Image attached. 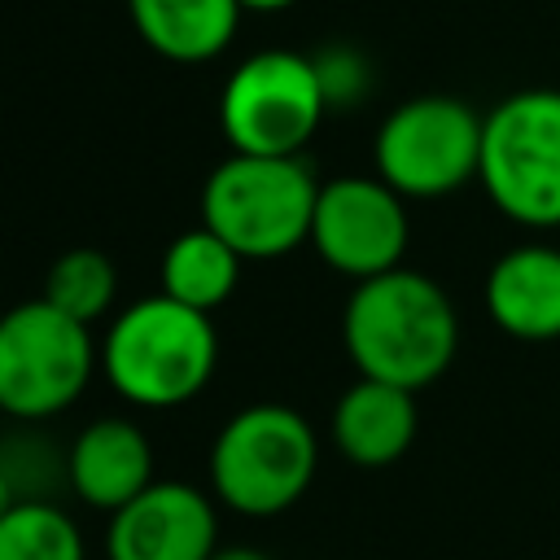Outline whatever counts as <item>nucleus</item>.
I'll use <instances>...</instances> for the list:
<instances>
[{"mask_svg": "<svg viewBox=\"0 0 560 560\" xmlns=\"http://www.w3.org/2000/svg\"><path fill=\"white\" fill-rule=\"evenodd\" d=\"M341 341L359 376L424 389L455 363L459 315L433 276L394 267L354 280V293L341 311Z\"/></svg>", "mask_w": 560, "mask_h": 560, "instance_id": "f257e3e1", "label": "nucleus"}, {"mask_svg": "<svg viewBox=\"0 0 560 560\" xmlns=\"http://www.w3.org/2000/svg\"><path fill=\"white\" fill-rule=\"evenodd\" d=\"M101 368L118 398L144 411L192 402L219 368L214 319L171 293H149L122 306L101 341Z\"/></svg>", "mask_w": 560, "mask_h": 560, "instance_id": "f03ea898", "label": "nucleus"}, {"mask_svg": "<svg viewBox=\"0 0 560 560\" xmlns=\"http://www.w3.org/2000/svg\"><path fill=\"white\" fill-rule=\"evenodd\" d=\"M319 472L311 420L284 402H249L223 420L210 446V490L249 521L289 512Z\"/></svg>", "mask_w": 560, "mask_h": 560, "instance_id": "7ed1b4c3", "label": "nucleus"}, {"mask_svg": "<svg viewBox=\"0 0 560 560\" xmlns=\"http://www.w3.org/2000/svg\"><path fill=\"white\" fill-rule=\"evenodd\" d=\"M319 179L302 153H232L201 184V223L214 228L245 262L284 258L311 241Z\"/></svg>", "mask_w": 560, "mask_h": 560, "instance_id": "20e7f679", "label": "nucleus"}, {"mask_svg": "<svg viewBox=\"0 0 560 560\" xmlns=\"http://www.w3.org/2000/svg\"><path fill=\"white\" fill-rule=\"evenodd\" d=\"M477 184L521 228H560V88H521L481 114Z\"/></svg>", "mask_w": 560, "mask_h": 560, "instance_id": "39448f33", "label": "nucleus"}, {"mask_svg": "<svg viewBox=\"0 0 560 560\" xmlns=\"http://www.w3.org/2000/svg\"><path fill=\"white\" fill-rule=\"evenodd\" d=\"M92 324L66 315L44 293L0 315V416L52 420L88 389L96 372Z\"/></svg>", "mask_w": 560, "mask_h": 560, "instance_id": "423d86ee", "label": "nucleus"}, {"mask_svg": "<svg viewBox=\"0 0 560 560\" xmlns=\"http://www.w3.org/2000/svg\"><path fill=\"white\" fill-rule=\"evenodd\" d=\"M328 114V96L315 57L298 48L249 52L219 92V127L232 153L293 158L302 153Z\"/></svg>", "mask_w": 560, "mask_h": 560, "instance_id": "0eeeda50", "label": "nucleus"}, {"mask_svg": "<svg viewBox=\"0 0 560 560\" xmlns=\"http://www.w3.org/2000/svg\"><path fill=\"white\" fill-rule=\"evenodd\" d=\"M376 175L407 201H438L477 179L481 114L446 92H424L385 114L372 136Z\"/></svg>", "mask_w": 560, "mask_h": 560, "instance_id": "6e6552de", "label": "nucleus"}, {"mask_svg": "<svg viewBox=\"0 0 560 560\" xmlns=\"http://www.w3.org/2000/svg\"><path fill=\"white\" fill-rule=\"evenodd\" d=\"M315 254L350 280H368L402 267L411 245L407 197L381 175H337L319 184L311 219Z\"/></svg>", "mask_w": 560, "mask_h": 560, "instance_id": "1a4fd4ad", "label": "nucleus"}, {"mask_svg": "<svg viewBox=\"0 0 560 560\" xmlns=\"http://www.w3.org/2000/svg\"><path fill=\"white\" fill-rule=\"evenodd\" d=\"M219 499L192 481H149L109 512V560H210L219 551Z\"/></svg>", "mask_w": 560, "mask_h": 560, "instance_id": "9d476101", "label": "nucleus"}, {"mask_svg": "<svg viewBox=\"0 0 560 560\" xmlns=\"http://www.w3.org/2000/svg\"><path fill=\"white\" fill-rule=\"evenodd\" d=\"M486 315L512 341H560V249L521 241L486 271Z\"/></svg>", "mask_w": 560, "mask_h": 560, "instance_id": "9b49d317", "label": "nucleus"}, {"mask_svg": "<svg viewBox=\"0 0 560 560\" xmlns=\"http://www.w3.org/2000/svg\"><path fill=\"white\" fill-rule=\"evenodd\" d=\"M70 494L96 512L136 499L153 477V446L127 416H96L70 438Z\"/></svg>", "mask_w": 560, "mask_h": 560, "instance_id": "f8f14e48", "label": "nucleus"}, {"mask_svg": "<svg viewBox=\"0 0 560 560\" xmlns=\"http://www.w3.org/2000/svg\"><path fill=\"white\" fill-rule=\"evenodd\" d=\"M416 429H420L416 389L376 376H359L354 385H346L328 420L332 446L359 468H385L402 459L416 442Z\"/></svg>", "mask_w": 560, "mask_h": 560, "instance_id": "ddd939ff", "label": "nucleus"}, {"mask_svg": "<svg viewBox=\"0 0 560 560\" xmlns=\"http://www.w3.org/2000/svg\"><path fill=\"white\" fill-rule=\"evenodd\" d=\"M136 35L175 66L214 61L241 26V0H127Z\"/></svg>", "mask_w": 560, "mask_h": 560, "instance_id": "4468645a", "label": "nucleus"}, {"mask_svg": "<svg viewBox=\"0 0 560 560\" xmlns=\"http://www.w3.org/2000/svg\"><path fill=\"white\" fill-rule=\"evenodd\" d=\"M241 267L245 258L206 223L179 232L166 249H162V293H171L184 306H197L206 315H214L241 284Z\"/></svg>", "mask_w": 560, "mask_h": 560, "instance_id": "2eb2a0df", "label": "nucleus"}, {"mask_svg": "<svg viewBox=\"0 0 560 560\" xmlns=\"http://www.w3.org/2000/svg\"><path fill=\"white\" fill-rule=\"evenodd\" d=\"M0 560H88L83 529L61 503L22 499L0 516Z\"/></svg>", "mask_w": 560, "mask_h": 560, "instance_id": "dca6fc26", "label": "nucleus"}, {"mask_svg": "<svg viewBox=\"0 0 560 560\" xmlns=\"http://www.w3.org/2000/svg\"><path fill=\"white\" fill-rule=\"evenodd\" d=\"M44 298L74 319L96 324L101 315L114 311V298H118L114 258L105 249H92V245H74L66 254H57L48 276H44Z\"/></svg>", "mask_w": 560, "mask_h": 560, "instance_id": "f3484780", "label": "nucleus"}, {"mask_svg": "<svg viewBox=\"0 0 560 560\" xmlns=\"http://www.w3.org/2000/svg\"><path fill=\"white\" fill-rule=\"evenodd\" d=\"M0 472L9 477L18 503L22 499L61 503V494H70V451L44 438L35 420H18V429L0 438Z\"/></svg>", "mask_w": 560, "mask_h": 560, "instance_id": "a211bd4d", "label": "nucleus"}, {"mask_svg": "<svg viewBox=\"0 0 560 560\" xmlns=\"http://www.w3.org/2000/svg\"><path fill=\"white\" fill-rule=\"evenodd\" d=\"M315 70H319V83H324V96H328V109H346V105H359L372 88V66L359 48L350 44H328L315 52Z\"/></svg>", "mask_w": 560, "mask_h": 560, "instance_id": "6ab92c4d", "label": "nucleus"}, {"mask_svg": "<svg viewBox=\"0 0 560 560\" xmlns=\"http://www.w3.org/2000/svg\"><path fill=\"white\" fill-rule=\"evenodd\" d=\"M298 0H241L245 13H280V9H293Z\"/></svg>", "mask_w": 560, "mask_h": 560, "instance_id": "aec40b11", "label": "nucleus"}, {"mask_svg": "<svg viewBox=\"0 0 560 560\" xmlns=\"http://www.w3.org/2000/svg\"><path fill=\"white\" fill-rule=\"evenodd\" d=\"M210 560H271V556H262V551H254V547H219Z\"/></svg>", "mask_w": 560, "mask_h": 560, "instance_id": "412c9836", "label": "nucleus"}, {"mask_svg": "<svg viewBox=\"0 0 560 560\" xmlns=\"http://www.w3.org/2000/svg\"><path fill=\"white\" fill-rule=\"evenodd\" d=\"M13 503H18V494H13V486H9V477L0 472V516H4V512H9Z\"/></svg>", "mask_w": 560, "mask_h": 560, "instance_id": "4be33fe9", "label": "nucleus"}]
</instances>
